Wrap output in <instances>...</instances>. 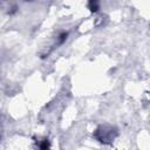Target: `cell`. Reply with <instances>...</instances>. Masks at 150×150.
I'll list each match as a JSON object with an SVG mask.
<instances>
[{
  "label": "cell",
  "mask_w": 150,
  "mask_h": 150,
  "mask_svg": "<svg viewBox=\"0 0 150 150\" xmlns=\"http://www.w3.org/2000/svg\"><path fill=\"white\" fill-rule=\"evenodd\" d=\"M89 5L91 6V11H97V9H96V8H97V4H96V2H95V4H94V2H90Z\"/></svg>",
  "instance_id": "6da1fadb"
}]
</instances>
